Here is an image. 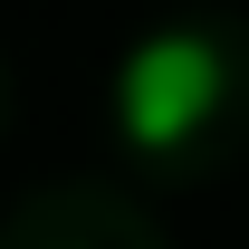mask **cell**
<instances>
[{
	"label": "cell",
	"mask_w": 249,
	"mask_h": 249,
	"mask_svg": "<svg viewBox=\"0 0 249 249\" xmlns=\"http://www.w3.org/2000/svg\"><path fill=\"white\" fill-rule=\"evenodd\" d=\"M220 87H230V67H220V48L201 29H154L115 77V115H124V134L144 154H173V144H192L211 124Z\"/></svg>",
	"instance_id": "6da1fadb"
}]
</instances>
